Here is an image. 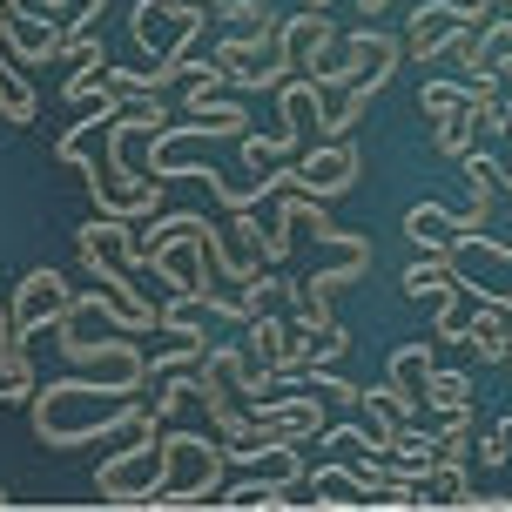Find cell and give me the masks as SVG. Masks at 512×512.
<instances>
[{
    "label": "cell",
    "mask_w": 512,
    "mask_h": 512,
    "mask_svg": "<svg viewBox=\"0 0 512 512\" xmlns=\"http://www.w3.org/2000/svg\"><path fill=\"white\" fill-rule=\"evenodd\" d=\"M432 142L445 162H465V155L479 149V122L472 115H445V122H432Z\"/></svg>",
    "instance_id": "obj_20"
},
{
    "label": "cell",
    "mask_w": 512,
    "mask_h": 512,
    "mask_svg": "<svg viewBox=\"0 0 512 512\" xmlns=\"http://www.w3.org/2000/svg\"><path fill=\"white\" fill-rule=\"evenodd\" d=\"M0 122H14V128L34 122V88L21 81V61H14L7 41H0Z\"/></svg>",
    "instance_id": "obj_16"
},
{
    "label": "cell",
    "mask_w": 512,
    "mask_h": 512,
    "mask_svg": "<svg viewBox=\"0 0 512 512\" xmlns=\"http://www.w3.org/2000/svg\"><path fill=\"white\" fill-rule=\"evenodd\" d=\"M0 506H14V499H7V486H0Z\"/></svg>",
    "instance_id": "obj_29"
},
{
    "label": "cell",
    "mask_w": 512,
    "mask_h": 512,
    "mask_svg": "<svg viewBox=\"0 0 512 512\" xmlns=\"http://www.w3.org/2000/svg\"><path fill=\"white\" fill-rule=\"evenodd\" d=\"M452 256H459V277L486 297V304L512 310V243H492L486 230L479 236H452Z\"/></svg>",
    "instance_id": "obj_7"
},
{
    "label": "cell",
    "mask_w": 512,
    "mask_h": 512,
    "mask_svg": "<svg viewBox=\"0 0 512 512\" xmlns=\"http://www.w3.org/2000/svg\"><path fill=\"white\" fill-rule=\"evenodd\" d=\"M358 169H364L358 142H351V135H331V142H317L304 162H290V189H310V196L331 203V196H344V189L358 182Z\"/></svg>",
    "instance_id": "obj_8"
},
{
    "label": "cell",
    "mask_w": 512,
    "mask_h": 512,
    "mask_svg": "<svg viewBox=\"0 0 512 512\" xmlns=\"http://www.w3.org/2000/svg\"><path fill=\"white\" fill-rule=\"evenodd\" d=\"M203 14L209 7H196V0H135L128 34H135V48L155 61L162 81H189V54H196Z\"/></svg>",
    "instance_id": "obj_3"
},
{
    "label": "cell",
    "mask_w": 512,
    "mask_h": 512,
    "mask_svg": "<svg viewBox=\"0 0 512 512\" xmlns=\"http://www.w3.org/2000/svg\"><path fill=\"white\" fill-rule=\"evenodd\" d=\"M432 351H438V337H418L405 351H391V384L411 391V398H425V378H432V364H438Z\"/></svg>",
    "instance_id": "obj_18"
},
{
    "label": "cell",
    "mask_w": 512,
    "mask_h": 512,
    "mask_svg": "<svg viewBox=\"0 0 512 512\" xmlns=\"http://www.w3.org/2000/svg\"><path fill=\"white\" fill-rule=\"evenodd\" d=\"M472 108V88H452V81H425L418 88V115L425 122H445V115H465Z\"/></svg>",
    "instance_id": "obj_21"
},
{
    "label": "cell",
    "mask_w": 512,
    "mask_h": 512,
    "mask_svg": "<svg viewBox=\"0 0 512 512\" xmlns=\"http://www.w3.org/2000/svg\"><path fill=\"white\" fill-rule=\"evenodd\" d=\"M54 7H61V21H68V14H75V0H54Z\"/></svg>",
    "instance_id": "obj_27"
},
{
    "label": "cell",
    "mask_w": 512,
    "mask_h": 512,
    "mask_svg": "<svg viewBox=\"0 0 512 512\" xmlns=\"http://www.w3.org/2000/svg\"><path fill=\"white\" fill-rule=\"evenodd\" d=\"M283 48L297 54V68H304V75H317V68H331V54L344 48V41H337V27H331L324 7H304V14H290V21H283Z\"/></svg>",
    "instance_id": "obj_10"
},
{
    "label": "cell",
    "mask_w": 512,
    "mask_h": 512,
    "mask_svg": "<svg viewBox=\"0 0 512 512\" xmlns=\"http://www.w3.org/2000/svg\"><path fill=\"white\" fill-rule=\"evenodd\" d=\"M108 68H115V61H108V48L95 41V48L75 61V75L61 81V102H68V108H88L95 95H108Z\"/></svg>",
    "instance_id": "obj_14"
},
{
    "label": "cell",
    "mask_w": 512,
    "mask_h": 512,
    "mask_svg": "<svg viewBox=\"0 0 512 512\" xmlns=\"http://www.w3.org/2000/svg\"><path fill=\"white\" fill-rule=\"evenodd\" d=\"M7 7H14V14H61L54 0H7Z\"/></svg>",
    "instance_id": "obj_25"
},
{
    "label": "cell",
    "mask_w": 512,
    "mask_h": 512,
    "mask_svg": "<svg viewBox=\"0 0 512 512\" xmlns=\"http://www.w3.org/2000/svg\"><path fill=\"white\" fill-rule=\"evenodd\" d=\"M304 7H331V0H304Z\"/></svg>",
    "instance_id": "obj_30"
},
{
    "label": "cell",
    "mask_w": 512,
    "mask_h": 512,
    "mask_svg": "<svg viewBox=\"0 0 512 512\" xmlns=\"http://www.w3.org/2000/svg\"><path fill=\"white\" fill-rule=\"evenodd\" d=\"M135 331H115V337H81V331H54V344H61V358L81 364V371H95L102 384H115V391H135L142 398V384H149V358L128 344Z\"/></svg>",
    "instance_id": "obj_5"
},
{
    "label": "cell",
    "mask_w": 512,
    "mask_h": 512,
    "mask_svg": "<svg viewBox=\"0 0 512 512\" xmlns=\"http://www.w3.org/2000/svg\"><path fill=\"white\" fill-rule=\"evenodd\" d=\"M472 7H479V14H506L512 0H472Z\"/></svg>",
    "instance_id": "obj_26"
},
{
    "label": "cell",
    "mask_w": 512,
    "mask_h": 512,
    "mask_svg": "<svg viewBox=\"0 0 512 512\" xmlns=\"http://www.w3.org/2000/svg\"><path fill=\"white\" fill-rule=\"evenodd\" d=\"M506 135H512V95H506Z\"/></svg>",
    "instance_id": "obj_28"
},
{
    "label": "cell",
    "mask_w": 512,
    "mask_h": 512,
    "mask_svg": "<svg viewBox=\"0 0 512 512\" xmlns=\"http://www.w3.org/2000/svg\"><path fill=\"white\" fill-rule=\"evenodd\" d=\"M506 459H512V418H499V425H492V438H479V465H486V472H499Z\"/></svg>",
    "instance_id": "obj_23"
},
{
    "label": "cell",
    "mask_w": 512,
    "mask_h": 512,
    "mask_svg": "<svg viewBox=\"0 0 512 512\" xmlns=\"http://www.w3.org/2000/svg\"><path fill=\"white\" fill-rule=\"evenodd\" d=\"M230 472V445L209 432H169L162 425V486L149 506H216Z\"/></svg>",
    "instance_id": "obj_2"
},
{
    "label": "cell",
    "mask_w": 512,
    "mask_h": 512,
    "mask_svg": "<svg viewBox=\"0 0 512 512\" xmlns=\"http://www.w3.org/2000/svg\"><path fill=\"white\" fill-rule=\"evenodd\" d=\"M209 14H223V21H236V27H256V21H270V7L263 0H203Z\"/></svg>",
    "instance_id": "obj_24"
},
{
    "label": "cell",
    "mask_w": 512,
    "mask_h": 512,
    "mask_svg": "<svg viewBox=\"0 0 512 512\" xmlns=\"http://www.w3.org/2000/svg\"><path fill=\"white\" fill-rule=\"evenodd\" d=\"M304 492H310V506H371V479L351 472V465H310Z\"/></svg>",
    "instance_id": "obj_11"
},
{
    "label": "cell",
    "mask_w": 512,
    "mask_h": 512,
    "mask_svg": "<svg viewBox=\"0 0 512 512\" xmlns=\"http://www.w3.org/2000/svg\"><path fill=\"white\" fill-rule=\"evenodd\" d=\"M68 304H75V290H68V277L61 270H27L21 283H14V331H48V324H61L68 317Z\"/></svg>",
    "instance_id": "obj_9"
},
{
    "label": "cell",
    "mask_w": 512,
    "mask_h": 512,
    "mask_svg": "<svg viewBox=\"0 0 512 512\" xmlns=\"http://www.w3.org/2000/svg\"><path fill=\"white\" fill-rule=\"evenodd\" d=\"M472 310H479V290H472V283H459L452 297H438V304H432V337H438V344H465Z\"/></svg>",
    "instance_id": "obj_15"
},
{
    "label": "cell",
    "mask_w": 512,
    "mask_h": 512,
    "mask_svg": "<svg viewBox=\"0 0 512 512\" xmlns=\"http://www.w3.org/2000/svg\"><path fill=\"white\" fill-rule=\"evenodd\" d=\"M486 21H492V14H479L472 0H418V7L405 14V54L432 68L438 54H452L459 34H479Z\"/></svg>",
    "instance_id": "obj_6"
},
{
    "label": "cell",
    "mask_w": 512,
    "mask_h": 512,
    "mask_svg": "<svg viewBox=\"0 0 512 512\" xmlns=\"http://www.w3.org/2000/svg\"><path fill=\"white\" fill-rule=\"evenodd\" d=\"M465 438H472V405L445 411V425H438V459H465Z\"/></svg>",
    "instance_id": "obj_22"
},
{
    "label": "cell",
    "mask_w": 512,
    "mask_h": 512,
    "mask_svg": "<svg viewBox=\"0 0 512 512\" xmlns=\"http://www.w3.org/2000/svg\"><path fill=\"white\" fill-rule=\"evenodd\" d=\"M465 499H472L465 459H438V465H425V479H418V506H465Z\"/></svg>",
    "instance_id": "obj_13"
},
{
    "label": "cell",
    "mask_w": 512,
    "mask_h": 512,
    "mask_svg": "<svg viewBox=\"0 0 512 512\" xmlns=\"http://www.w3.org/2000/svg\"><path fill=\"white\" fill-rule=\"evenodd\" d=\"M499 75L506 81L512 75V14H492L486 27H479V48H472V75Z\"/></svg>",
    "instance_id": "obj_17"
},
{
    "label": "cell",
    "mask_w": 512,
    "mask_h": 512,
    "mask_svg": "<svg viewBox=\"0 0 512 512\" xmlns=\"http://www.w3.org/2000/svg\"><path fill=\"white\" fill-rule=\"evenodd\" d=\"M425 405H432V411H465V405H472V378L432 364V378H425Z\"/></svg>",
    "instance_id": "obj_19"
},
{
    "label": "cell",
    "mask_w": 512,
    "mask_h": 512,
    "mask_svg": "<svg viewBox=\"0 0 512 512\" xmlns=\"http://www.w3.org/2000/svg\"><path fill=\"white\" fill-rule=\"evenodd\" d=\"M465 344H472V351H479L486 364H506V358H512V310H499V304H486V297H479Z\"/></svg>",
    "instance_id": "obj_12"
},
{
    "label": "cell",
    "mask_w": 512,
    "mask_h": 512,
    "mask_svg": "<svg viewBox=\"0 0 512 512\" xmlns=\"http://www.w3.org/2000/svg\"><path fill=\"white\" fill-rule=\"evenodd\" d=\"M155 486H162V425H142L135 445H122L115 459H102L95 492H102V506H149Z\"/></svg>",
    "instance_id": "obj_4"
},
{
    "label": "cell",
    "mask_w": 512,
    "mask_h": 512,
    "mask_svg": "<svg viewBox=\"0 0 512 512\" xmlns=\"http://www.w3.org/2000/svg\"><path fill=\"white\" fill-rule=\"evenodd\" d=\"M142 425H155L149 405H135V391H115V384H88V378H68V384H48L34 391V432L41 445L68 452V445H102V438H135Z\"/></svg>",
    "instance_id": "obj_1"
}]
</instances>
